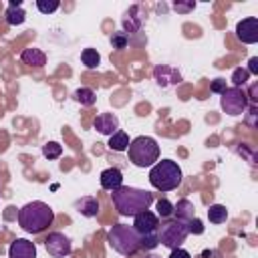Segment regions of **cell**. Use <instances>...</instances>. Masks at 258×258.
Wrapping results in <instances>:
<instances>
[{
	"mask_svg": "<svg viewBox=\"0 0 258 258\" xmlns=\"http://www.w3.org/2000/svg\"><path fill=\"white\" fill-rule=\"evenodd\" d=\"M113 206L117 208V212L121 216H137L143 210H149V206L153 204V194L145 191V189H137V187H129V185H121L119 189H115L111 194Z\"/></svg>",
	"mask_w": 258,
	"mask_h": 258,
	"instance_id": "cell-1",
	"label": "cell"
},
{
	"mask_svg": "<svg viewBox=\"0 0 258 258\" xmlns=\"http://www.w3.org/2000/svg\"><path fill=\"white\" fill-rule=\"evenodd\" d=\"M54 222V212L44 202H28L18 210V226L28 234H40Z\"/></svg>",
	"mask_w": 258,
	"mask_h": 258,
	"instance_id": "cell-2",
	"label": "cell"
},
{
	"mask_svg": "<svg viewBox=\"0 0 258 258\" xmlns=\"http://www.w3.org/2000/svg\"><path fill=\"white\" fill-rule=\"evenodd\" d=\"M183 173L177 161L173 159H161L151 165L149 169V183L159 191H173L181 185Z\"/></svg>",
	"mask_w": 258,
	"mask_h": 258,
	"instance_id": "cell-3",
	"label": "cell"
},
{
	"mask_svg": "<svg viewBox=\"0 0 258 258\" xmlns=\"http://www.w3.org/2000/svg\"><path fill=\"white\" fill-rule=\"evenodd\" d=\"M127 153H129V161L135 167H151L153 163L159 161V145L149 135H139L131 139Z\"/></svg>",
	"mask_w": 258,
	"mask_h": 258,
	"instance_id": "cell-4",
	"label": "cell"
},
{
	"mask_svg": "<svg viewBox=\"0 0 258 258\" xmlns=\"http://www.w3.org/2000/svg\"><path fill=\"white\" fill-rule=\"evenodd\" d=\"M139 238L141 236L135 232V228L127 224H115L107 232L109 246L121 256H133L135 252H139Z\"/></svg>",
	"mask_w": 258,
	"mask_h": 258,
	"instance_id": "cell-5",
	"label": "cell"
},
{
	"mask_svg": "<svg viewBox=\"0 0 258 258\" xmlns=\"http://www.w3.org/2000/svg\"><path fill=\"white\" fill-rule=\"evenodd\" d=\"M187 224L185 222H179V220H167L165 224H161V228L157 230V238H159V244L169 248V250H175V248H181V244L185 242L187 238Z\"/></svg>",
	"mask_w": 258,
	"mask_h": 258,
	"instance_id": "cell-6",
	"label": "cell"
},
{
	"mask_svg": "<svg viewBox=\"0 0 258 258\" xmlns=\"http://www.w3.org/2000/svg\"><path fill=\"white\" fill-rule=\"evenodd\" d=\"M220 105H222L224 113H228L232 117H238V115L246 113V109L250 105L248 93L240 87H228L220 97Z\"/></svg>",
	"mask_w": 258,
	"mask_h": 258,
	"instance_id": "cell-7",
	"label": "cell"
},
{
	"mask_svg": "<svg viewBox=\"0 0 258 258\" xmlns=\"http://www.w3.org/2000/svg\"><path fill=\"white\" fill-rule=\"evenodd\" d=\"M44 248H46V252H48L52 258H64V256L71 254L73 244H71V240H69L62 232H52V234L46 236Z\"/></svg>",
	"mask_w": 258,
	"mask_h": 258,
	"instance_id": "cell-8",
	"label": "cell"
},
{
	"mask_svg": "<svg viewBox=\"0 0 258 258\" xmlns=\"http://www.w3.org/2000/svg\"><path fill=\"white\" fill-rule=\"evenodd\" d=\"M133 228L139 236L145 234H155L159 230V218L151 210H143L137 216H133Z\"/></svg>",
	"mask_w": 258,
	"mask_h": 258,
	"instance_id": "cell-9",
	"label": "cell"
},
{
	"mask_svg": "<svg viewBox=\"0 0 258 258\" xmlns=\"http://www.w3.org/2000/svg\"><path fill=\"white\" fill-rule=\"evenodd\" d=\"M236 36L238 40H242L244 44H254L258 42V18L256 16H248L244 20H240L236 24Z\"/></svg>",
	"mask_w": 258,
	"mask_h": 258,
	"instance_id": "cell-10",
	"label": "cell"
},
{
	"mask_svg": "<svg viewBox=\"0 0 258 258\" xmlns=\"http://www.w3.org/2000/svg\"><path fill=\"white\" fill-rule=\"evenodd\" d=\"M143 20H145V14H143V8L139 4H133L127 8L125 16H123V32L129 36V34H135L141 30L143 26Z\"/></svg>",
	"mask_w": 258,
	"mask_h": 258,
	"instance_id": "cell-11",
	"label": "cell"
},
{
	"mask_svg": "<svg viewBox=\"0 0 258 258\" xmlns=\"http://www.w3.org/2000/svg\"><path fill=\"white\" fill-rule=\"evenodd\" d=\"M153 77H155V83H157L159 87H169V85L181 83L179 71H175V69L169 67V64H157V67L153 69Z\"/></svg>",
	"mask_w": 258,
	"mask_h": 258,
	"instance_id": "cell-12",
	"label": "cell"
},
{
	"mask_svg": "<svg viewBox=\"0 0 258 258\" xmlns=\"http://www.w3.org/2000/svg\"><path fill=\"white\" fill-rule=\"evenodd\" d=\"M8 258H36L34 242H30L26 238H16L8 246Z\"/></svg>",
	"mask_w": 258,
	"mask_h": 258,
	"instance_id": "cell-13",
	"label": "cell"
},
{
	"mask_svg": "<svg viewBox=\"0 0 258 258\" xmlns=\"http://www.w3.org/2000/svg\"><path fill=\"white\" fill-rule=\"evenodd\" d=\"M93 127H95L99 133H103V135H113V133L119 129V119H117V115H113V113H101V115L95 117Z\"/></svg>",
	"mask_w": 258,
	"mask_h": 258,
	"instance_id": "cell-14",
	"label": "cell"
},
{
	"mask_svg": "<svg viewBox=\"0 0 258 258\" xmlns=\"http://www.w3.org/2000/svg\"><path fill=\"white\" fill-rule=\"evenodd\" d=\"M99 179H101V187L107 189V191H115V189H119V187L123 185V173H121V169H117V167L103 169Z\"/></svg>",
	"mask_w": 258,
	"mask_h": 258,
	"instance_id": "cell-15",
	"label": "cell"
},
{
	"mask_svg": "<svg viewBox=\"0 0 258 258\" xmlns=\"http://www.w3.org/2000/svg\"><path fill=\"white\" fill-rule=\"evenodd\" d=\"M73 206L85 218H95L99 214V200L95 196H83L81 200H75Z\"/></svg>",
	"mask_w": 258,
	"mask_h": 258,
	"instance_id": "cell-16",
	"label": "cell"
},
{
	"mask_svg": "<svg viewBox=\"0 0 258 258\" xmlns=\"http://www.w3.org/2000/svg\"><path fill=\"white\" fill-rule=\"evenodd\" d=\"M173 216H175V220L187 224L189 220L196 218V208L187 198H181V200H177V204H173Z\"/></svg>",
	"mask_w": 258,
	"mask_h": 258,
	"instance_id": "cell-17",
	"label": "cell"
},
{
	"mask_svg": "<svg viewBox=\"0 0 258 258\" xmlns=\"http://www.w3.org/2000/svg\"><path fill=\"white\" fill-rule=\"evenodd\" d=\"M20 60H22L24 64H28V67L40 69V67L46 64V54H44L40 48H24L22 54H20Z\"/></svg>",
	"mask_w": 258,
	"mask_h": 258,
	"instance_id": "cell-18",
	"label": "cell"
},
{
	"mask_svg": "<svg viewBox=\"0 0 258 258\" xmlns=\"http://www.w3.org/2000/svg\"><path fill=\"white\" fill-rule=\"evenodd\" d=\"M109 147L113 151H127L129 147V135L121 129H117L113 135H109Z\"/></svg>",
	"mask_w": 258,
	"mask_h": 258,
	"instance_id": "cell-19",
	"label": "cell"
},
{
	"mask_svg": "<svg viewBox=\"0 0 258 258\" xmlns=\"http://www.w3.org/2000/svg\"><path fill=\"white\" fill-rule=\"evenodd\" d=\"M4 16H6V22L10 26H18V24H22L26 20V12H24L22 6H8Z\"/></svg>",
	"mask_w": 258,
	"mask_h": 258,
	"instance_id": "cell-20",
	"label": "cell"
},
{
	"mask_svg": "<svg viewBox=\"0 0 258 258\" xmlns=\"http://www.w3.org/2000/svg\"><path fill=\"white\" fill-rule=\"evenodd\" d=\"M73 97H75V101L81 103L83 107H91V105H95V101H97L95 91L89 89V87H81V89H77V91L73 93Z\"/></svg>",
	"mask_w": 258,
	"mask_h": 258,
	"instance_id": "cell-21",
	"label": "cell"
},
{
	"mask_svg": "<svg viewBox=\"0 0 258 258\" xmlns=\"http://www.w3.org/2000/svg\"><path fill=\"white\" fill-rule=\"evenodd\" d=\"M208 218L212 224H224L228 220V210L222 204H212L208 210Z\"/></svg>",
	"mask_w": 258,
	"mask_h": 258,
	"instance_id": "cell-22",
	"label": "cell"
},
{
	"mask_svg": "<svg viewBox=\"0 0 258 258\" xmlns=\"http://www.w3.org/2000/svg\"><path fill=\"white\" fill-rule=\"evenodd\" d=\"M81 60H83V64H85L87 69H97L99 62H101V54H99L95 48H85V50L81 52Z\"/></svg>",
	"mask_w": 258,
	"mask_h": 258,
	"instance_id": "cell-23",
	"label": "cell"
},
{
	"mask_svg": "<svg viewBox=\"0 0 258 258\" xmlns=\"http://www.w3.org/2000/svg\"><path fill=\"white\" fill-rule=\"evenodd\" d=\"M155 208H157V218H161V220H165V218H171L173 216V204L169 202V200H165V198H161V200H157L155 202Z\"/></svg>",
	"mask_w": 258,
	"mask_h": 258,
	"instance_id": "cell-24",
	"label": "cell"
},
{
	"mask_svg": "<svg viewBox=\"0 0 258 258\" xmlns=\"http://www.w3.org/2000/svg\"><path fill=\"white\" fill-rule=\"evenodd\" d=\"M60 153H62V145L56 141H48L42 145V155L46 159H56V157H60Z\"/></svg>",
	"mask_w": 258,
	"mask_h": 258,
	"instance_id": "cell-25",
	"label": "cell"
},
{
	"mask_svg": "<svg viewBox=\"0 0 258 258\" xmlns=\"http://www.w3.org/2000/svg\"><path fill=\"white\" fill-rule=\"evenodd\" d=\"M248 79H250V73L244 69V67H238V69H234V73H232V83H234V87H244L246 83H248Z\"/></svg>",
	"mask_w": 258,
	"mask_h": 258,
	"instance_id": "cell-26",
	"label": "cell"
},
{
	"mask_svg": "<svg viewBox=\"0 0 258 258\" xmlns=\"http://www.w3.org/2000/svg\"><path fill=\"white\" fill-rule=\"evenodd\" d=\"M159 246V238H157V232L155 234H145L139 238V250H153Z\"/></svg>",
	"mask_w": 258,
	"mask_h": 258,
	"instance_id": "cell-27",
	"label": "cell"
},
{
	"mask_svg": "<svg viewBox=\"0 0 258 258\" xmlns=\"http://www.w3.org/2000/svg\"><path fill=\"white\" fill-rule=\"evenodd\" d=\"M111 44H113V48L123 50V48H127V44H129V36H127L123 30L113 32V36H111Z\"/></svg>",
	"mask_w": 258,
	"mask_h": 258,
	"instance_id": "cell-28",
	"label": "cell"
},
{
	"mask_svg": "<svg viewBox=\"0 0 258 258\" xmlns=\"http://www.w3.org/2000/svg\"><path fill=\"white\" fill-rule=\"evenodd\" d=\"M58 6H60L58 0H36V8H38L42 14H50V12H54Z\"/></svg>",
	"mask_w": 258,
	"mask_h": 258,
	"instance_id": "cell-29",
	"label": "cell"
},
{
	"mask_svg": "<svg viewBox=\"0 0 258 258\" xmlns=\"http://www.w3.org/2000/svg\"><path fill=\"white\" fill-rule=\"evenodd\" d=\"M187 232H189V234H196V236L204 234V224H202V220H200V218L189 220V222H187Z\"/></svg>",
	"mask_w": 258,
	"mask_h": 258,
	"instance_id": "cell-30",
	"label": "cell"
},
{
	"mask_svg": "<svg viewBox=\"0 0 258 258\" xmlns=\"http://www.w3.org/2000/svg\"><path fill=\"white\" fill-rule=\"evenodd\" d=\"M194 8H196V2H173V10H177V12H183V14L191 12Z\"/></svg>",
	"mask_w": 258,
	"mask_h": 258,
	"instance_id": "cell-31",
	"label": "cell"
},
{
	"mask_svg": "<svg viewBox=\"0 0 258 258\" xmlns=\"http://www.w3.org/2000/svg\"><path fill=\"white\" fill-rule=\"evenodd\" d=\"M226 89H228V87H226V81H224V79H214L212 85H210V91H212V93H218V95H222Z\"/></svg>",
	"mask_w": 258,
	"mask_h": 258,
	"instance_id": "cell-32",
	"label": "cell"
},
{
	"mask_svg": "<svg viewBox=\"0 0 258 258\" xmlns=\"http://www.w3.org/2000/svg\"><path fill=\"white\" fill-rule=\"evenodd\" d=\"M169 258H191V254L187 250H183V248H175V250H171Z\"/></svg>",
	"mask_w": 258,
	"mask_h": 258,
	"instance_id": "cell-33",
	"label": "cell"
},
{
	"mask_svg": "<svg viewBox=\"0 0 258 258\" xmlns=\"http://www.w3.org/2000/svg\"><path fill=\"white\" fill-rule=\"evenodd\" d=\"M248 64H250V67H248L246 71H248L250 75H258V58H256V56H252Z\"/></svg>",
	"mask_w": 258,
	"mask_h": 258,
	"instance_id": "cell-34",
	"label": "cell"
},
{
	"mask_svg": "<svg viewBox=\"0 0 258 258\" xmlns=\"http://www.w3.org/2000/svg\"><path fill=\"white\" fill-rule=\"evenodd\" d=\"M248 113H250V117L246 119V123H248L250 127H254V115H256V105H250V111H248Z\"/></svg>",
	"mask_w": 258,
	"mask_h": 258,
	"instance_id": "cell-35",
	"label": "cell"
},
{
	"mask_svg": "<svg viewBox=\"0 0 258 258\" xmlns=\"http://www.w3.org/2000/svg\"><path fill=\"white\" fill-rule=\"evenodd\" d=\"M204 258H210V256H218V252H210V250H204V254H202Z\"/></svg>",
	"mask_w": 258,
	"mask_h": 258,
	"instance_id": "cell-36",
	"label": "cell"
},
{
	"mask_svg": "<svg viewBox=\"0 0 258 258\" xmlns=\"http://www.w3.org/2000/svg\"><path fill=\"white\" fill-rule=\"evenodd\" d=\"M8 6H22V2H20V0H10Z\"/></svg>",
	"mask_w": 258,
	"mask_h": 258,
	"instance_id": "cell-37",
	"label": "cell"
},
{
	"mask_svg": "<svg viewBox=\"0 0 258 258\" xmlns=\"http://www.w3.org/2000/svg\"><path fill=\"white\" fill-rule=\"evenodd\" d=\"M149 258H153V256H149Z\"/></svg>",
	"mask_w": 258,
	"mask_h": 258,
	"instance_id": "cell-38",
	"label": "cell"
}]
</instances>
